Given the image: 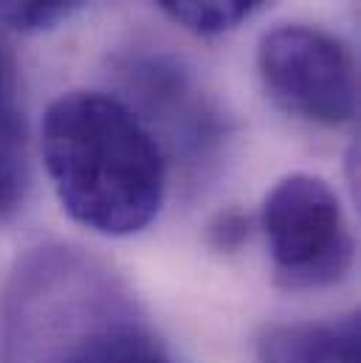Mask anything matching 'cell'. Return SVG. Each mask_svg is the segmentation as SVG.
<instances>
[{
  "label": "cell",
  "instance_id": "1",
  "mask_svg": "<svg viewBox=\"0 0 361 363\" xmlns=\"http://www.w3.org/2000/svg\"><path fill=\"white\" fill-rule=\"evenodd\" d=\"M43 164L74 223L102 237L144 231L167 194V155L147 121L122 99L71 91L40 127Z\"/></svg>",
  "mask_w": 361,
  "mask_h": 363
},
{
  "label": "cell",
  "instance_id": "10",
  "mask_svg": "<svg viewBox=\"0 0 361 363\" xmlns=\"http://www.w3.org/2000/svg\"><path fill=\"white\" fill-rule=\"evenodd\" d=\"M215 234H217V245H223L226 237H232L229 245H237V242L246 237V220L237 217V214H226V217L220 220V225L215 228Z\"/></svg>",
  "mask_w": 361,
  "mask_h": 363
},
{
  "label": "cell",
  "instance_id": "2",
  "mask_svg": "<svg viewBox=\"0 0 361 363\" xmlns=\"http://www.w3.org/2000/svg\"><path fill=\"white\" fill-rule=\"evenodd\" d=\"M274 276L288 290L336 284L353 265V234L336 191L316 175L293 172L263 203Z\"/></svg>",
  "mask_w": 361,
  "mask_h": 363
},
{
  "label": "cell",
  "instance_id": "6",
  "mask_svg": "<svg viewBox=\"0 0 361 363\" xmlns=\"http://www.w3.org/2000/svg\"><path fill=\"white\" fill-rule=\"evenodd\" d=\"M359 313L333 321L274 324L257 338L260 363H359Z\"/></svg>",
  "mask_w": 361,
  "mask_h": 363
},
{
  "label": "cell",
  "instance_id": "7",
  "mask_svg": "<svg viewBox=\"0 0 361 363\" xmlns=\"http://www.w3.org/2000/svg\"><path fill=\"white\" fill-rule=\"evenodd\" d=\"M28 191V141L17 101L14 65L0 45V223L9 220Z\"/></svg>",
  "mask_w": 361,
  "mask_h": 363
},
{
  "label": "cell",
  "instance_id": "5",
  "mask_svg": "<svg viewBox=\"0 0 361 363\" xmlns=\"http://www.w3.org/2000/svg\"><path fill=\"white\" fill-rule=\"evenodd\" d=\"M130 77L136 96L150 113H156L153 118H158V124H164L176 141L183 138V150L203 152V147L220 138L215 113L173 62L141 60L130 65Z\"/></svg>",
  "mask_w": 361,
  "mask_h": 363
},
{
  "label": "cell",
  "instance_id": "8",
  "mask_svg": "<svg viewBox=\"0 0 361 363\" xmlns=\"http://www.w3.org/2000/svg\"><path fill=\"white\" fill-rule=\"evenodd\" d=\"M269 3L271 0H156L173 23L198 37L226 34Z\"/></svg>",
  "mask_w": 361,
  "mask_h": 363
},
{
  "label": "cell",
  "instance_id": "9",
  "mask_svg": "<svg viewBox=\"0 0 361 363\" xmlns=\"http://www.w3.org/2000/svg\"><path fill=\"white\" fill-rule=\"evenodd\" d=\"M85 3L88 0H0V23L23 34H37L57 28Z\"/></svg>",
  "mask_w": 361,
  "mask_h": 363
},
{
  "label": "cell",
  "instance_id": "3",
  "mask_svg": "<svg viewBox=\"0 0 361 363\" xmlns=\"http://www.w3.org/2000/svg\"><path fill=\"white\" fill-rule=\"evenodd\" d=\"M257 71L271 99L291 116L342 127L359 113V68L353 51L313 26H276L263 34Z\"/></svg>",
  "mask_w": 361,
  "mask_h": 363
},
{
  "label": "cell",
  "instance_id": "4",
  "mask_svg": "<svg viewBox=\"0 0 361 363\" xmlns=\"http://www.w3.org/2000/svg\"><path fill=\"white\" fill-rule=\"evenodd\" d=\"M68 318L51 327L40 363H170L158 338L133 318L107 273L85 257L57 248Z\"/></svg>",
  "mask_w": 361,
  "mask_h": 363
}]
</instances>
